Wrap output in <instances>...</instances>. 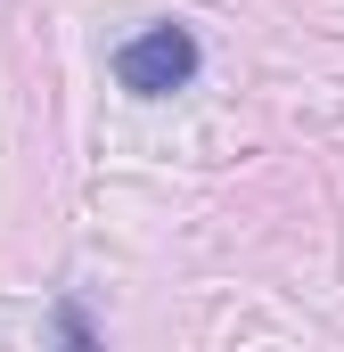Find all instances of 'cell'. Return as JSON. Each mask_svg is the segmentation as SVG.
<instances>
[{"label": "cell", "mask_w": 344, "mask_h": 352, "mask_svg": "<svg viewBox=\"0 0 344 352\" xmlns=\"http://www.w3.org/2000/svg\"><path fill=\"white\" fill-rule=\"evenodd\" d=\"M58 336H66V344H90V320H83V311H74V303L58 311Z\"/></svg>", "instance_id": "cell-2"}, {"label": "cell", "mask_w": 344, "mask_h": 352, "mask_svg": "<svg viewBox=\"0 0 344 352\" xmlns=\"http://www.w3.org/2000/svg\"><path fill=\"white\" fill-rule=\"evenodd\" d=\"M197 33L189 25H148V33H131L123 50H115V82L131 90V98H172V90L197 82Z\"/></svg>", "instance_id": "cell-1"}]
</instances>
